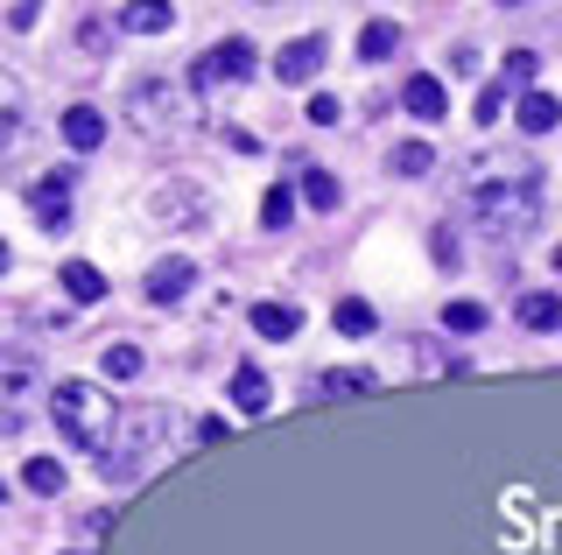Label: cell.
<instances>
[{
    "mask_svg": "<svg viewBox=\"0 0 562 555\" xmlns=\"http://www.w3.org/2000/svg\"><path fill=\"white\" fill-rule=\"evenodd\" d=\"M303 204L310 212H338V177L330 169H303Z\"/></svg>",
    "mask_w": 562,
    "mask_h": 555,
    "instance_id": "d6986e66",
    "label": "cell"
},
{
    "mask_svg": "<svg viewBox=\"0 0 562 555\" xmlns=\"http://www.w3.org/2000/svg\"><path fill=\"white\" fill-rule=\"evenodd\" d=\"M105 373H113V380H134L140 373V352H134V344H105Z\"/></svg>",
    "mask_w": 562,
    "mask_h": 555,
    "instance_id": "484cf974",
    "label": "cell"
},
{
    "mask_svg": "<svg viewBox=\"0 0 562 555\" xmlns=\"http://www.w3.org/2000/svg\"><path fill=\"white\" fill-rule=\"evenodd\" d=\"M394 49H401V29H394V22H366V29H359V57H366V64H386Z\"/></svg>",
    "mask_w": 562,
    "mask_h": 555,
    "instance_id": "2e32d148",
    "label": "cell"
},
{
    "mask_svg": "<svg viewBox=\"0 0 562 555\" xmlns=\"http://www.w3.org/2000/svg\"><path fill=\"white\" fill-rule=\"evenodd\" d=\"M535 78V49H514V57H506V84H527Z\"/></svg>",
    "mask_w": 562,
    "mask_h": 555,
    "instance_id": "83f0119b",
    "label": "cell"
},
{
    "mask_svg": "<svg viewBox=\"0 0 562 555\" xmlns=\"http://www.w3.org/2000/svg\"><path fill=\"white\" fill-rule=\"evenodd\" d=\"M555 274H562V247H555Z\"/></svg>",
    "mask_w": 562,
    "mask_h": 555,
    "instance_id": "f546056e",
    "label": "cell"
},
{
    "mask_svg": "<svg viewBox=\"0 0 562 555\" xmlns=\"http://www.w3.org/2000/svg\"><path fill=\"white\" fill-rule=\"evenodd\" d=\"M22 401H29V366H22V359H8V437L22 429Z\"/></svg>",
    "mask_w": 562,
    "mask_h": 555,
    "instance_id": "44dd1931",
    "label": "cell"
},
{
    "mask_svg": "<svg viewBox=\"0 0 562 555\" xmlns=\"http://www.w3.org/2000/svg\"><path fill=\"white\" fill-rule=\"evenodd\" d=\"M324 49H330L324 36H295V43L274 57V78H281V84H310L316 71H324Z\"/></svg>",
    "mask_w": 562,
    "mask_h": 555,
    "instance_id": "5b68a950",
    "label": "cell"
},
{
    "mask_svg": "<svg viewBox=\"0 0 562 555\" xmlns=\"http://www.w3.org/2000/svg\"><path fill=\"white\" fill-rule=\"evenodd\" d=\"M190 282H198V268H190V260H162V268L148 274V303H183Z\"/></svg>",
    "mask_w": 562,
    "mask_h": 555,
    "instance_id": "ba28073f",
    "label": "cell"
},
{
    "mask_svg": "<svg viewBox=\"0 0 562 555\" xmlns=\"http://www.w3.org/2000/svg\"><path fill=\"white\" fill-rule=\"evenodd\" d=\"M29 204H35V218H43V225H70V183L64 177H43V183L29 190Z\"/></svg>",
    "mask_w": 562,
    "mask_h": 555,
    "instance_id": "9c48e42d",
    "label": "cell"
},
{
    "mask_svg": "<svg viewBox=\"0 0 562 555\" xmlns=\"http://www.w3.org/2000/svg\"><path fill=\"white\" fill-rule=\"evenodd\" d=\"M429 162H436L429 141H401L394 148V169H401V177H429Z\"/></svg>",
    "mask_w": 562,
    "mask_h": 555,
    "instance_id": "603a6c76",
    "label": "cell"
},
{
    "mask_svg": "<svg viewBox=\"0 0 562 555\" xmlns=\"http://www.w3.org/2000/svg\"><path fill=\"white\" fill-rule=\"evenodd\" d=\"M64 296L70 303H99L105 296V274L92 268V260H64Z\"/></svg>",
    "mask_w": 562,
    "mask_h": 555,
    "instance_id": "4fadbf2b",
    "label": "cell"
},
{
    "mask_svg": "<svg viewBox=\"0 0 562 555\" xmlns=\"http://www.w3.org/2000/svg\"><path fill=\"white\" fill-rule=\"evenodd\" d=\"M471 113H479V127H492V120L506 113V84H485V92H479V106H471Z\"/></svg>",
    "mask_w": 562,
    "mask_h": 555,
    "instance_id": "4316f807",
    "label": "cell"
},
{
    "mask_svg": "<svg viewBox=\"0 0 562 555\" xmlns=\"http://www.w3.org/2000/svg\"><path fill=\"white\" fill-rule=\"evenodd\" d=\"M289 218H295V190H289V183H274L268 197H260V225H274V233H281Z\"/></svg>",
    "mask_w": 562,
    "mask_h": 555,
    "instance_id": "7402d4cb",
    "label": "cell"
},
{
    "mask_svg": "<svg viewBox=\"0 0 562 555\" xmlns=\"http://www.w3.org/2000/svg\"><path fill=\"white\" fill-rule=\"evenodd\" d=\"M239 78H254V43H218L198 64V84H204V92H211V84H239Z\"/></svg>",
    "mask_w": 562,
    "mask_h": 555,
    "instance_id": "277c9868",
    "label": "cell"
},
{
    "mask_svg": "<svg viewBox=\"0 0 562 555\" xmlns=\"http://www.w3.org/2000/svg\"><path fill=\"white\" fill-rule=\"evenodd\" d=\"M49 415H57V429L70 443H85L92 457H105V443L120 437V415L105 401V387H92V380H57V387H49Z\"/></svg>",
    "mask_w": 562,
    "mask_h": 555,
    "instance_id": "7a4b0ae2",
    "label": "cell"
},
{
    "mask_svg": "<svg viewBox=\"0 0 562 555\" xmlns=\"http://www.w3.org/2000/svg\"><path fill=\"white\" fill-rule=\"evenodd\" d=\"M233 401H239V415H260V408H268V373H260V366H233Z\"/></svg>",
    "mask_w": 562,
    "mask_h": 555,
    "instance_id": "9a60e30c",
    "label": "cell"
},
{
    "mask_svg": "<svg viewBox=\"0 0 562 555\" xmlns=\"http://www.w3.org/2000/svg\"><path fill=\"white\" fill-rule=\"evenodd\" d=\"M514 113H520V134H555L562 127V99H549V92H527Z\"/></svg>",
    "mask_w": 562,
    "mask_h": 555,
    "instance_id": "7c38bea8",
    "label": "cell"
},
{
    "mask_svg": "<svg viewBox=\"0 0 562 555\" xmlns=\"http://www.w3.org/2000/svg\"><path fill=\"white\" fill-rule=\"evenodd\" d=\"M401 106H408L415 120H443V113H450V92H443V78H429V71H422V78H408V84H401Z\"/></svg>",
    "mask_w": 562,
    "mask_h": 555,
    "instance_id": "8992f818",
    "label": "cell"
},
{
    "mask_svg": "<svg viewBox=\"0 0 562 555\" xmlns=\"http://www.w3.org/2000/svg\"><path fill=\"white\" fill-rule=\"evenodd\" d=\"M64 141L78 148V155H92L105 141V113L99 106H64Z\"/></svg>",
    "mask_w": 562,
    "mask_h": 555,
    "instance_id": "52a82bcc",
    "label": "cell"
},
{
    "mask_svg": "<svg viewBox=\"0 0 562 555\" xmlns=\"http://www.w3.org/2000/svg\"><path fill=\"white\" fill-rule=\"evenodd\" d=\"M254 331L281 344V338L303 331V309H295V303H254Z\"/></svg>",
    "mask_w": 562,
    "mask_h": 555,
    "instance_id": "30bf717a",
    "label": "cell"
},
{
    "mask_svg": "<svg viewBox=\"0 0 562 555\" xmlns=\"http://www.w3.org/2000/svg\"><path fill=\"white\" fill-rule=\"evenodd\" d=\"M155 212H162L169 225H198V218H204V190H190V183H169L162 197H155Z\"/></svg>",
    "mask_w": 562,
    "mask_h": 555,
    "instance_id": "8fae6325",
    "label": "cell"
},
{
    "mask_svg": "<svg viewBox=\"0 0 562 555\" xmlns=\"http://www.w3.org/2000/svg\"><path fill=\"white\" fill-rule=\"evenodd\" d=\"M120 22H127V29H140V36H162V29L176 22V14H169V8H127Z\"/></svg>",
    "mask_w": 562,
    "mask_h": 555,
    "instance_id": "d4e9b609",
    "label": "cell"
},
{
    "mask_svg": "<svg viewBox=\"0 0 562 555\" xmlns=\"http://www.w3.org/2000/svg\"><path fill=\"white\" fill-rule=\"evenodd\" d=\"M330 317H338V331H345V338H373V303L345 296L338 309H330Z\"/></svg>",
    "mask_w": 562,
    "mask_h": 555,
    "instance_id": "ffe728a7",
    "label": "cell"
},
{
    "mask_svg": "<svg viewBox=\"0 0 562 555\" xmlns=\"http://www.w3.org/2000/svg\"><path fill=\"white\" fill-rule=\"evenodd\" d=\"M373 387H380V380L366 373V366H345V373H324V380H316V394H324V401H338V394H373Z\"/></svg>",
    "mask_w": 562,
    "mask_h": 555,
    "instance_id": "ac0fdd59",
    "label": "cell"
},
{
    "mask_svg": "<svg viewBox=\"0 0 562 555\" xmlns=\"http://www.w3.org/2000/svg\"><path fill=\"white\" fill-rule=\"evenodd\" d=\"M443 331H485V303H443Z\"/></svg>",
    "mask_w": 562,
    "mask_h": 555,
    "instance_id": "cb8c5ba5",
    "label": "cell"
},
{
    "mask_svg": "<svg viewBox=\"0 0 562 555\" xmlns=\"http://www.w3.org/2000/svg\"><path fill=\"white\" fill-rule=\"evenodd\" d=\"M176 106H183V92H176V84H162V78L134 84V120H140V127H148V134H162V127H176V120H183V113H176Z\"/></svg>",
    "mask_w": 562,
    "mask_h": 555,
    "instance_id": "3957f363",
    "label": "cell"
},
{
    "mask_svg": "<svg viewBox=\"0 0 562 555\" xmlns=\"http://www.w3.org/2000/svg\"><path fill=\"white\" fill-rule=\"evenodd\" d=\"M22 485H29V492H43V499H57L70 478H64L57 457H29V464H22Z\"/></svg>",
    "mask_w": 562,
    "mask_h": 555,
    "instance_id": "e0dca14e",
    "label": "cell"
},
{
    "mask_svg": "<svg viewBox=\"0 0 562 555\" xmlns=\"http://www.w3.org/2000/svg\"><path fill=\"white\" fill-rule=\"evenodd\" d=\"M464 197H471V212H479V225L492 239H520L541 212V169L527 155H485L464 177Z\"/></svg>",
    "mask_w": 562,
    "mask_h": 555,
    "instance_id": "6da1fadb",
    "label": "cell"
},
{
    "mask_svg": "<svg viewBox=\"0 0 562 555\" xmlns=\"http://www.w3.org/2000/svg\"><path fill=\"white\" fill-rule=\"evenodd\" d=\"M310 120H316V127H330V120H338V99L316 92V99H310Z\"/></svg>",
    "mask_w": 562,
    "mask_h": 555,
    "instance_id": "f1b7e54d",
    "label": "cell"
},
{
    "mask_svg": "<svg viewBox=\"0 0 562 555\" xmlns=\"http://www.w3.org/2000/svg\"><path fill=\"white\" fill-rule=\"evenodd\" d=\"M520 324H527V331H555V324H562V296L527 288V296H520Z\"/></svg>",
    "mask_w": 562,
    "mask_h": 555,
    "instance_id": "5bb4252c",
    "label": "cell"
}]
</instances>
